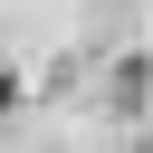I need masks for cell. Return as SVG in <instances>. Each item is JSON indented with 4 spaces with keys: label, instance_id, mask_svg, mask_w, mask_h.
<instances>
[{
    "label": "cell",
    "instance_id": "obj_1",
    "mask_svg": "<svg viewBox=\"0 0 153 153\" xmlns=\"http://www.w3.org/2000/svg\"><path fill=\"white\" fill-rule=\"evenodd\" d=\"M10 105H19V86H10V76H0V115H10Z\"/></svg>",
    "mask_w": 153,
    "mask_h": 153
}]
</instances>
